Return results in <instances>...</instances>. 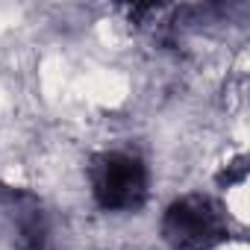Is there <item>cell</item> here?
<instances>
[{
    "mask_svg": "<svg viewBox=\"0 0 250 250\" xmlns=\"http://www.w3.org/2000/svg\"><path fill=\"white\" fill-rule=\"evenodd\" d=\"M0 209H3V218L15 232L21 250H44L50 227H47L44 206L36 194L15 186H0Z\"/></svg>",
    "mask_w": 250,
    "mask_h": 250,
    "instance_id": "3957f363",
    "label": "cell"
},
{
    "mask_svg": "<svg viewBox=\"0 0 250 250\" xmlns=\"http://www.w3.org/2000/svg\"><path fill=\"white\" fill-rule=\"evenodd\" d=\"M162 238L171 250H215L229 238L227 209L209 194H183L162 215Z\"/></svg>",
    "mask_w": 250,
    "mask_h": 250,
    "instance_id": "7a4b0ae2",
    "label": "cell"
},
{
    "mask_svg": "<svg viewBox=\"0 0 250 250\" xmlns=\"http://www.w3.org/2000/svg\"><path fill=\"white\" fill-rule=\"evenodd\" d=\"M88 186L103 212H136L147 203L150 171L130 150H103L88 165Z\"/></svg>",
    "mask_w": 250,
    "mask_h": 250,
    "instance_id": "6da1fadb",
    "label": "cell"
}]
</instances>
